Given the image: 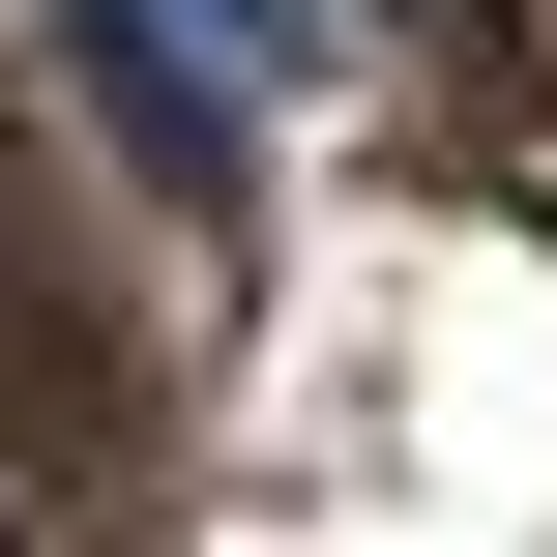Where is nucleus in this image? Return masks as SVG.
I'll return each instance as SVG.
<instances>
[{
  "mask_svg": "<svg viewBox=\"0 0 557 557\" xmlns=\"http://www.w3.org/2000/svg\"><path fill=\"white\" fill-rule=\"evenodd\" d=\"M0 557H29V499H0Z\"/></svg>",
  "mask_w": 557,
  "mask_h": 557,
  "instance_id": "3",
  "label": "nucleus"
},
{
  "mask_svg": "<svg viewBox=\"0 0 557 557\" xmlns=\"http://www.w3.org/2000/svg\"><path fill=\"white\" fill-rule=\"evenodd\" d=\"M59 88H88V147H117L147 206H235V59H206V29H147V0H59Z\"/></svg>",
  "mask_w": 557,
  "mask_h": 557,
  "instance_id": "1",
  "label": "nucleus"
},
{
  "mask_svg": "<svg viewBox=\"0 0 557 557\" xmlns=\"http://www.w3.org/2000/svg\"><path fill=\"white\" fill-rule=\"evenodd\" d=\"M147 29H206L235 88H294V59H323V0H147Z\"/></svg>",
  "mask_w": 557,
  "mask_h": 557,
  "instance_id": "2",
  "label": "nucleus"
}]
</instances>
